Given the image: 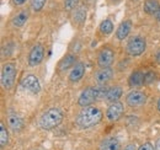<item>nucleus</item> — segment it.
Segmentation results:
<instances>
[{
	"instance_id": "obj_1",
	"label": "nucleus",
	"mask_w": 160,
	"mask_h": 150,
	"mask_svg": "<svg viewBox=\"0 0 160 150\" xmlns=\"http://www.w3.org/2000/svg\"><path fill=\"white\" fill-rule=\"evenodd\" d=\"M101 119H102V112L100 108L95 106H89L82 108L78 113L75 118V123L81 129H88L98 126L101 122Z\"/></svg>"
},
{
	"instance_id": "obj_2",
	"label": "nucleus",
	"mask_w": 160,
	"mask_h": 150,
	"mask_svg": "<svg viewBox=\"0 0 160 150\" xmlns=\"http://www.w3.org/2000/svg\"><path fill=\"white\" fill-rule=\"evenodd\" d=\"M63 118H64L63 111L58 107H52L48 108L46 112H43V114L40 117L38 124L44 131H52L63 122Z\"/></svg>"
},
{
	"instance_id": "obj_3",
	"label": "nucleus",
	"mask_w": 160,
	"mask_h": 150,
	"mask_svg": "<svg viewBox=\"0 0 160 150\" xmlns=\"http://www.w3.org/2000/svg\"><path fill=\"white\" fill-rule=\"evenodd\" d=\"M16 74H18V67L15 62L10 60L4 63L1 68V75H0V82L4 90H11L14 88Z\"/></svg>"
},
{
	"instance_id": "obj_4",
	"label": "nucleus",
	"mask_w": 160,
	"mask_h": 150,
	"mask_svg": "<svg viewBox=\"0 0 160 150\" xmlns=\"http://www.w3.org/2000/svg\"><path fill=\"white\" fill-rule=\"evenodd\" d=\"M99 97H101V92L99 88L88 86V88H85L80 92L79 97H78V105H79L80 107H82V108L89 107V106H92V103Z\"/></svg>"
},
{
	"instance_id": "obj_5",
	"label": "nucleus",
	"mask_w": 160,
	"mask_h": 150,
	"mask_svg": "<svg viewBox=\"0 0 160 150\" xmlns=\"http://www.w3.org/2000/svg\"><path fill=\"white\" fill-rule=\"evenodd\" d=\"M147 49V41L142 36H133L128 39L126 46V52L131 57L142 56Z\"/></svg>"
},
{
	"instance_id": "obj_6",
	"label": "nucleus",
	"mask_w": 160,
	"mask_h": 150,
	"mask_svg": "<svg viewBox=\"0 0 160 150\" xmlns=\"http://www.w3.org/2000/svg\"><path fill=\"white\" fill-rule=\"evenodd\" d=\"M115 59H116L115 51L108 46H103L98 52L96 63L99 68H111L112 64L115 63Z\"/></svg>"
},
{
	"instance_id": "obj_7",
	"label": "nucleus",
	"mask_w": 160,
	"mask_h": 150,
	"mask_svg": "<svg viewBox=\"0 0 160 150\" xmlns=\"http://www.w3.org/2000/svg\"><path fill=\"white\" fill-rule=\"evenodd\" d=\"M147 100H148L147 94L138 90V89H134V90L129 91L126 96V103H127V106H129L132 108L144 106L147 103Z\"/></svg>"
},
{
	"instance_id": "obj_8",
	"label": "nucleus",
	"mask_w": 160,
	"mask_h": 150,
	"mask_svg": "<svg viewBox=\"0 0 160 150\" xmlns=\"http://www.w3.org/2000/svg\"><path fill=\"white\" fill-rule=\"evenodd\" d=\"M44 58V47L41 44V43H37L35 44L30 53H28V57H27V63H28V67L31 68H35V67H38L42 60Z\"/></svg>"
},
{
	"instance_id": "obj_9",
	"label": "nucleus",
	"mask_w": 160,
	"mask_h": 150,
	"mask_svg": "<svg viewBox=\"0 0 160 150\" xmlns=\"http://www.w3.org/2000/svg\"><path fill=\"white\" fill-rule=\"evenodd\" d=\"M21 86H22L25 90L30 91L31 94H33V95L40 94V91H41L40 79L33 74L26 75V76L22 79V81H21Z\"/></svg>"
},
{
	"instance_id": "obj_10",
	"label": "nucleus",
	"mask_w": 160,
	"mask_h": 150,
	"mask_svg": "<svg viewBox=\"0 0 160 150\" xmlns=\"http://www.w3.org/2000/svg\"><path fill=\"white\" fill-rule=\"evenodd\" d=\"M124 112V105L123 102L117 101V102H113V103H110V106L107 107L106 110V118L108 122H117L122 117V114Z\"/></svg>"
},
{
	"instance_id": "obj_11",
	"label": "nucleus",
	"mask_w": 160,
	"mask_h": 150,
	"mask_svg": "<svg viewBox=\"0 0 160 150\" xmlns=\"http://www.w3.org/2000/svg\"><path fill=\"white\" fill-rule=\"evenodd\" d=\"M113 69L112 68H100L94 73V80L98 85H105L113 78Z\"/></svg>"
},
{
	"instance_id": "obj_12",
	"label": "nucleus",
	"mask_w": 160,
	"mask_h": 150,
	"mask_svg": "<svg viewBox=\"0 0 160 150\" xmlns=\"http://www.w3.org/2000/svg\"><path fill=\"white\" fill-rule=\"evenodd\" d=\"M78 63V58L75 54L73 53H68L60 59V62L58 63V72L59 73H65L69 69L72 70L74 68V65Z\"/></svg>"
},
{
	"instance_id": "obj_13",
	"label": "nucleus",
	"mask_w": 160,
	"mask_h": 150,
	"mask_svg": "<svg viewBox=\"0 0 160 150\" xmlns=\"http://www.w3.org/2000/svg\"><path fill=\"white\" fill-rule=\"evenodd\" d=\"M30 18V11L27 9H22L20 11H18L10 20V25L14 28H21L26 25V22L28 21Z\"/></svg>"
},
{
	"instance_id": "obj_14",
	"label": "nucleus",
	"mask_w": 160,
	"mask_h": 150,
	"mask_svg": "<svg viewBox=\"0 0 160 150\" xmlns=\"http://www.w3.org/2000/svg\"><path fill=\"white\" fill-rule=\"evenodd\" d=\"M122 96H123V88L120 85H115V86H111L107 89V92L103 98L107 103H113V102L120 101Z\"/></svg>"
},
{
	"instance_id": "obj_15",
	"label": "nucleus",
	"mask_w": 160,
	"mask_h": 150,
	"mask_svg": "<svg viewBox=\"0 0 160 150\" xmlns=\"http://www.w3.org/2000/svg\"><path fill=\"white\" fill-rule=\"evenodd\" d=\"M85 72H86V67L82 62H78L74 68L70 70L69 73V76H68V80L70 82H78L82 79V76L85 75Z\"/></svg>"
},
{
	"instance_id": "obj_16",
	"label": "nucleus",
	"mask_w": 160,
	"mask_h": 150,
	"mask_svg": "<svg viewBox=\"0 0 160 150\" xmlns=\"http://www.w3.org/2000/svg\"><path fill=\"white\" fill-rule=\"evenodd\" d=\"M131 30H132V21L131 20H123L118 25L115 36H116V38L118 41H124L126 38L129 36Z\"/></svg>"
},
{
	"instance_id": "obj_17",
	"label": "nucleus",
	"mask_w": 160,
	"mask_h": 150,
	"mask_svg": "<svg viewBox=\"0 0 160 150\" xmlns=\"http://www.w3.org/2000/svg\"><path fill=\"white\" fill-rule=\"evenodd\" d=\"M144 74L142 70H134L128 78V85L129 88L134 89H139L144 85Z\"/></svg>"
},
{
	"instance_id": "obj_18",
	"label": "nucleus",
	"mask_w": 160,
	"mask_h": 150,
	"mask_svg": "<svg viewBox=\"0 0 160 150\" xmlns=\"http://www.w3.org/2000/svg\"><path fill=\"white\" fill-rule=\"evenodd\" d=\"M99 150H121L120 142L115 137L105 138L99 145Z\"/></svg>"
},
{
	"instance_id": "obj_19",
	"label": "nucleus",
	"mask_w": 160,
	"mask_h": 150,
	"mask_svg": "<svg viewBox=\"0 0 160 150\" xmlns=\"http://www.w3.org/2000/svg\"><path fill=\"white\" fill-rule=\"evenodd\" d=\"M86 8L85 6H78L74 11H73V15H72V19H73V22L74 25L77 26H82L86 21Z\"/></svg>"
},
{
	"instance_id": "obj_20",
	"label": "nucleus",
	"mask_w": 160,
	"mask_h": 150,
	"mask_svg": "<svg viewBox=\"0 0 160 150\" xmlns=\"http://www.w3.org/2000/svg\"><path fill=\"white\" fill-rule=\"evenodd\" d=\"M160 8V1L159 0H144L143 4V11L147 15H154L158 9Z\"/></svg>"
},
{
	"instance_id": "obj_21",
	"label": "nucleus",
	"mask_w": 160,
	"mask_h": 150,
	"mask_svg": "<svg viewBox=\"0 0 160 150\" xmlns=\"http://www.w3.org/2000/svg\"><path fill=\"white\" fill-rule=\"evenodd\" d=\"M99 31L103 36H108L113 32V22L112 20L110 19H105L101 21L100 26H99Z\"/></svg>"
},
{
	"instance_id": "obj_22",
	"label": "nucleus",
	"mask_w": 160,
	"mask_h": 150,
	"mask_svg": "<svg viewBox=\"0 0 160 150\" xmlns=\"http://www.w3.org/2000/svg\"><path fill=\"white\" fill-rule=\"evenodd\" d=\"M9 127L14 132H19L23 127V121L21 119L19 116L12 114V116L9 117Z\"/></svg>"
},
{
	"instance_id": "obj_23",
	"label": "nucleus",
	"mask_w": 160,
	"mask_h": 150,
	"mask_svg": "<svg viewBox=\"0 0 160 150\" xmlns=\"http://www.w3.org/2000/svg\"><path fill=\"white\" fill-rule=\"evenodd\" d=\"M9 143V132L4 122H0V147L4 148Z\"/></svg>"
},
{
	"instance_id": "obj_24",
	"label": "nucleus",
	"mask_w": 160,
	"mask_h": 150,
	"mask_svg": "<svg viewBox=\"0 0 160 150\" xmlns=\"http://www.w3.org/2000/svg\"><path fill=\"white\" fill-rule=\"evenodd\" d=\"M47 0H30V6H31V10L35 11V12H40L41 10L44 8Z\"/></svg>"
},
{
	"instance_id": "obj_25",
	"label": "nucleus",
	"mask_w": 160,
	"mask_h": 150,
	"mask_svg": "<svg viewBox=\"0 0 160 150\" xmlns=\"http://www.w3.org/2000/svg\"><path fill=\"white\" fill-rule=\"evenodd\" d=\"M157 81V73L153 70H149L144 74V85H150Z\"/></svg>"
},
{
	"instance_id": "obj_26",
	"label": "nucleus",
	"mask_w": 160,
	"mask_h": 150,
	"mask_svg": "<svg viewBox=\"0 0 160 150\" xmlns=\"http://www.w3.org/2000/svg\"><path fill=\"white\" fill-rule=\"evenodd\" d=\"M80 0H64V9L67 11H74L79 6Z\"/></svg>"
},
{
	"instance_id": "obj_27",
	"label": "nucleus",
	"mask_w": 160,
	"mask_h": 150,
	"mask_svg": "<svg viewBox=\"0 0 160 150\" xmlns=\"http://www.w3.org/2000/svg\"><path fill=\"white\" fill-rule=\"evenodd\" d=\"M138 150H155L154 149V147H153V144L152 143H149V142H147V143H144V144H142Z\"/></svg>"
},
{
	"instance_id": "obj_28",
	"label": "nucleus",
	"mask_w": 160,
	"mask_h": 150,
	"mask_svg": "<svg viewBox=\"0 0 160 150\" xmlns=\"http://www.w3.org/2000/svg\"><path fill=\"white\" fill-rule=\"evenodd\" d=\"M27 1H28V0H11V4H12L14 6L19 8V6H23Z\"/></svg>"
},
{
	"instance_id": "obj_29",
	"label": "nucleus",
	"mask_w": 160,
	"mask_h": 150,
	"mask_svg": "<svg viewBox=\"0 0 160 150\" xmlns=\"http://www.w3.org/2000/svg\"><path fill=\"white\" fill-rule=\"evenodd\" d=\"M122 150H138V149H137V145L134 143H129V144H127Z\"/></svg>"
},
{
	"instance_id": "obj_30",
	"label": "nucleus",
	"mask_w": 160,
	"mask_h": 150,
	"mask_svg": "<svg viewBox=\"0 0 160 150\" xmlns=\"http://www.w3.org/2000/svg\"><path fill=\"white\" fill-rule=\"evenodd\" d=\"M154 59H155V62L158 63L160 65V48L157 51V53H155V57H154Z\"/></svg>"
},
{
	"instance_id": "obj_31",
	"label": "nucleus",
	"mask_w": 160,
	"mask_h": 150,
	"mask_svg": "<svg viewBox=\"0 0 160 150\" xmlns=\"http://www.w3.org/2000/svg\"><path fill=\"white\" fill-rule=\"evenodd\" d=\"M155 150H160V137L155 140V147H154Z\"/></svg>"
},
{
	"instance_id": "obj_32",
	"label": "nucleus",
	"mask_w": 160,
	"mask_h": 150,
	"mask_svg": "<svg viewBox=\"0 0 160 150\" xmlns=\"http://www.w3.org/2000/svg\"><path fill=\"white\" fill-rule=\"evenodd\" d=\"M154 18L158 20V21H160V8L158 9V11H157V12L154 14Z\"/></svg>"
},
{
	"instance_id": "obj_33",
	"label": "nucleus",
	"mask_w": 160,
	"mask_h": 150,
	"mask_svg": "<svg viewBox=\"0 0 160 150\" xmlns=\"http://www.w3.org/2000/svg\"><path fill=\"white\" fill-rule=\"evenodd\" d=\"M157 106H158V111L160 112V97H159V100H158V105H157Z\"/></svg>"
},
{
	"instance_id": "obj_34",
	"label": "nucleus",
	"mask_w": 160,
	"mask_h": 150,
	"mask_svg": "<svg viewBox=\"0 0 160 150\" xmlns=\"http://www.w3.org/2000/svg\"><path fill=\"white\" fill-rule=\"evenodd\" d=\"M131 1H134L136 2V1H139V0H131Z\"/></svg>"
},
{
	"instance_id": "obj_35",
	"label": "nucleus",
	"mask_w": 160,
	"mask_h": 150,
	"mask_svg": "<svg viewBox=\"0 0 160 150\" xmlns=\"http://www.w3.org/2000/svg\"><path fill=\"white\" fill-rule=\"evenodd\" d=\"M37 150H43V149H37Z\"/></svg>"
}]
</instances>
